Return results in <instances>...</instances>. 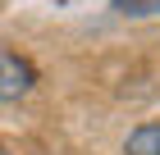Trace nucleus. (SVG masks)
Instances as JSON below:
<instances>
[{"instance_id": "nucleus-1", "label": "nucleus", "mask_w": 160, "mask_h": 155, "mask_svg": "<svg viewBox=\"0 0 160 155\" xmlns=\"http://www.w3.org/2000/svg\"><path fill=\"white\" fill-rule=\"evenodd\" d=\"M32 87H37V69H32V60L18 55V50H9V46H0V105L23 100Z\"/></svg>"}, {"instance_id": "nucleus-2", "label": "nucleus", "mask_w": 160, "mask_h": 155, "mask_svg": "<svg viewBox=\"0 0 160 155\" xmlns=\"http://www.w3.org/2000/svg\"><path fill=\"white\" fill-rule=\"evenodd\" d=\"M123 155H160V119H156V123H142V128L128 132Z\"/></svg>"}, {"instance_id": "nucleus-3", "label": "nucleus", "mask_w": 160, "mask_h": 155, "mask_svg": "<svg viewBox=\"0 0 160 155\" xmlns=\"http://www.w3.org/2000/svg\"><path fill=\"white\" fill-rule=\"evenodd\" d=\"M110 9L123 18H147V14H160V0H110Z\"/></svg>"}]
</instances>
